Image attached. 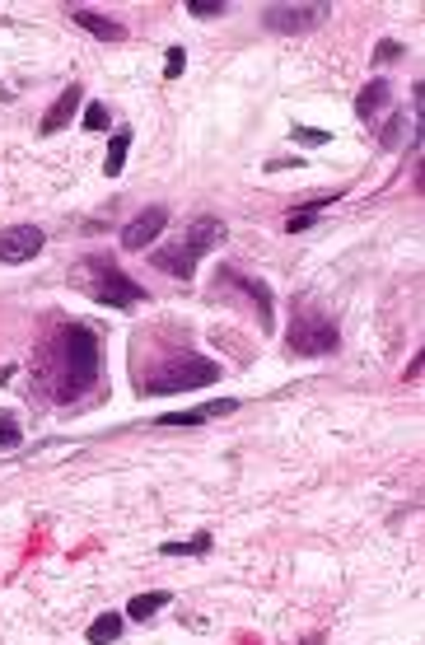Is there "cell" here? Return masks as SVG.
<instances>
[{"instance_id":"cell-1","label":"cell","mask_w":425,"mask_h":645,"mask_svg":"<svg viewBox=\"0 0 425 645\" xmlns=\"http://www.w3.org/2000/svg\"><path fill=\"white\" fill-rule=\"evenodd\" d=\"M38 374H42V384H47V393H52L57 403L85 398V393L98 384V374H103V346H98L94 327L61 323L42 346Z\"/></svg>"},{"instance_id":"cell-2","label":"cell","mask_w":425,"mask_h":645,"mask_svg":"<svg viewBox=\"0 0 425 645\" xmlns=\"http://www.w3.org/2000/svg\"><path fill=\"white\" fill-rule=\"evenodd\" d=\"M75 280H80V290H85L89 300H98V304H112V309L145 304V286H136L112 257H89L85 267L75 272Z\"/></svg>"},{"instance_id":"cell-3","label":"cell","mask_w":425,"mask_h":645,"mask_svg":"<svg viewBox=\"0 0 425 645\" xmlns=\"http://www.w3.org/2000/svg\"><path fill=\"white\" fill-rule=\"evenodd\" d=\"M220 243H224V225L216 220V215H196L183 243L159 248V253H155V267L169 272V276H178V280H187L196 272V262H201L210 248H220Z\"/></svg>"},{"instance_id":"cell-4","label":"cell","mask_w":425,"mask_h":645,"mask_svg":"<svg viewBox=\"0 0 425 645\" xmlns=\"http://www.w3.org/2000/svg\"><path fill=\"white\" fill-rule=\"evenodd\" d=\"M220 379V365L216 360H206V356H196V351H183V356H169V360H159V365L145 374V393H187V388H206V384H216Z\"/></svg>"},{"instance_id":"cell-5","label":"cell","mask_w":425,"mask_h":645,"mask_svg":"<svg viewBox=\"0 0 425 645\" xmlns=\"http://www.w3.org/2000/svg\"><path fill=\"white\" fill-rule=\"evenodd\" d=\"M285 342H290V351H300V356H327V351L341 346V333H337V323L327 319V313L304 309V313H294Z\"/></svg>"},{"instance_id":"cell-6","label":"cell","mask_w":425,"mask_h":645,"mask_svg":"<svg viewBox=\"0 0 425 645\" xmlns=\"http://www.w3.org/2000/svg\"><path fill=\"white\" fill-rule=\"evenodd\" d=\"M327 10H332L327 0H314V5H267L262 10V24L271 33H308L327 19Z\"/></svg>"},{"instance_id":"cell-7","label":"cell","mask_w":425,"mask_h":645,"mask_svg":"<svg viewBox=\"0 0 425 645\" xmlns=\"http://www.w3.org/2000/svg\"><path fill=\"white\" fill-rule=\"evenodd\" d=\"M42 243H47V234L38 225H10L5 234H0V262L5 267H19V262H33L42 253Z\"/></svg>"},{"instance_id":"cell-8","label":"cell","mask_w":425,"mask_h":645,"mask_svg":"<svg viewBox=\"0 0 425 645\" xmlns=\"http://www.w3.org/2000/svg\"><path fill=\"white\" fill-rule=\"evenodd\" d=\"M163 225H169V211H163V206H145L136 220L122 225V248H126V253H140V248H150V243L163 234Z\"/></svg>"},{"instance_id":"cell-9","label":"cell","mask_w":425,"mask_h":645,"mask_svg":"<svg viewBox=\"0 0 425 645\" xmlns=\"http://www.w3.org/2000/svg\"><path fill=\"white\" fill-rule=\"evenodd\" d=\"M220 280L224 286H239L243 295H248V300L257 304V319H262V327H271V304H276V295H271V286L267 280H253V276H243V272H220Z\"/></svg>"},{"instance_id":"cell-10","label":"cell","mask_w":425,"mask_h":645,"mask_svg":"<svg viewBox=\"0 0 425 645\" xmlns=\"http://www.w3.org/2000/svg\"><path fill=\"white\" fill-rule=\"evenodd\" d=\"M80 104H85V89H80V85H65V89H61V98H57V104H52V108L42 112V122H38V131H42V136H52V131H61L65 122L75 118V108H80Z\"/></svg>"},{"instance_id":"cell-11","label":"cell","mask_w":425,"mask_h":645,"mask_svg":"<svg viewBox=\"0 0 425 645\" xmlns=\"http://www.w3.org/2000/svg\"><path fill=\"white\" fill-rule=\"evenodd\" d=\"M229 411H239L234 398H216L206 407H192V411H169V417H159V426H201L210 417H229Z\"/></svg>"},{"instance_id":"cell-12","label":"cell","mask_w":425,"mask_h":645,"mask_svg":"<svg viewBox=\"0 0 425 645\" xmlns=\"http://www.w3.org/2000/svg\"><path fill=\"white\" fill-rule=\"evenodd\" d=\"M71 19H75L80 28H89L98 42H122V38H126V28H122L118 19H103V14H94V10H80V5H71Z\"/></svg>"},{"instance_id":"cell-13","label":"cell","mask_w":425,"mask_h":645,"mask_svg":"<svg viewBox=\"0 0 425 645\" xmlns=\"http://www.w3.org/2000/svg\"><path fill=\"white\" fill-rule=\"evenodd\" d=\"M388 98H392L388 80H369V85L355 94V118H360V122H374V112H383Z\"/></svg>"},{"instance_id":"cell-14","label":"cell","mask_w":425,"mask_h":645,"mask_svg":"<svg viewBox=\"0 0 425 645\" xmlns=\"http://www.w3.org/2000/svg\"><path fill=\"white\" fill-rule=\"evenodd\" d=\"M169 599H173L169 589H155V594H136V599H131V608H126V613L136 618V622H145V618H155V613H159V608L169 603Z\"/></svg>"},{"instance_id":"cell-15","label":"cell","mask_w":425,"mask_h":645,"mask_svg":"<svg viewBox=\"0 0 425 645\" xmlns=\"http://www.w3.org/2000/svg\"><path fill=\"white\" fill-rule=\"evenodd\" d=\"M332 202H337V192L314 196V202H308L304 211H294V215H290V220H285V229H290V234H300V229H308V225H314V220H318V211H323V206H332Z\"/></svg>"},{"instance_id":"cell-16","label":"cell","mask_w":425,"mask_h":645,"mask_svg":"<svg viewBox=\"0 0 425 645\" xmlns=\"http://www.w3.org/2000/svg\"><path fill=\"white\" fill-rule=\"evenodd\" d=\"M118 636H122V618L118 613H103V618L89 622V645H108V641H118Z\"/></svg>"},{"instance_id":"cell-17","label":"cell","mask_w":425,"mask_h":645,"mask_svg":"<svg viewBox=\"0 0 425 645\" xmlns=\"http://www.w3.org/2000/svg\"><path fill=\"white\" fill-rule=\"evenodd\" d=\"M126 150H131V131H118V136H112V145H108V159H103V173H108V178L122 173Z\"/></svg>"},{"instance_id":"cell-18","label":"cell","mask_w":425,"mask_h":645,"mask_svg":"<svg viewBox=\"0 0 425 645\" xmlns=\"http://www.w3.org/2000/svg\"><path fill=\"white\" fill-rule=\"evenodd\" d=\"M206 548H210V538L201 534L196 542H163V557H201Z\"/></svg>"},{"instance_id":"cell-19","label":"cell","mask_w":425,"mask_h":645,"mask_svg":"<svg viewBox=\"0 0 425 645\" xmlns=\"http://www.w3.org/2000/svg\"><path fill=\"white\" fill-rule=\"evenodd\" d=\"M24 440V430H19V421L10 417V411H0V449H14V444Z\"/></svg>"},{"instance_id":"cell-20","label":"cell","mask_w":425,"mask_h":645,"mask_svg":"<svg viewBox=\"0 0 425 645\" xmlns=\"http://www.w3.org/2000/svg\"><path fill=\"white\" fill-rule=\"evenodd\" d=\"M85 127H89V131H112V112H108L103 104H89V108H85Z\"/></svg>"},{"instance_id":"cell-21","label":"cell","mask_w":425,"mask_h":645,"mask_svg":"<svg viewBox=\"0 0 425 645\" xmlns=\"http://www.w3.org/2000/svg\"><path fill=\"white\" fill-rule=\"evenodd\" d=\"M290 141H294V145H327L332 136H327V131H314V127H294Z\"/></svg>"},{"instance_id":"cell-22","label":"cell","mask_w":425,"mask_h":645,"mask_svg":"<svg viewBox=\"0 0 425 645\" xmlns=\"http://www.w3.org/2000/svg\"><path fill=\"white\" fill-rule=\"evenodd\" d=\"M183 65H187V52H183V47H169V61H163V75H169V80H178V75H183Z\"/></svg>"},{"instance_id":"cell-23","label":"cell","mask_w":425,"mask_h":645,"mask_svg":"<svg viewBox=\"0 0 425 645\" xmlns=\"http://www.w3.org/2000/svg\"><path fill=\"white\" fill-rule=\"evenodd\" d=\"M187 10L196 14V19H210V14L224 10V0H187Z\"/></svg>"},{"instance_id":"cell-24","label":"cell","mask_w":425,"mask_h":645,"mask_svg":"<svg viewBox=\"0 0 425 645\" xmlns=\"http://www.w3.org/2000/svg\"><path fill=\"white\" fill-rule=\"evenodd\" d=\"M406 127H416V122H406V118H392V127L383 131V145H398V141H402V131H406Z\"/></svg>"},{"instance_id":"cell-25","label":"cell","mask_w":425,"mask_h":645,"mask_svg":"<svg viewBox=\"0 0 425 645\" xmlns=\"http://www.w3.org/2000/svg\"><path fill=\"white\" fill-rule=\"evenodd\" d=\"M398 57H402V42L383 38V42H379V61H398Z\"/></svg>"}]
</instances>
